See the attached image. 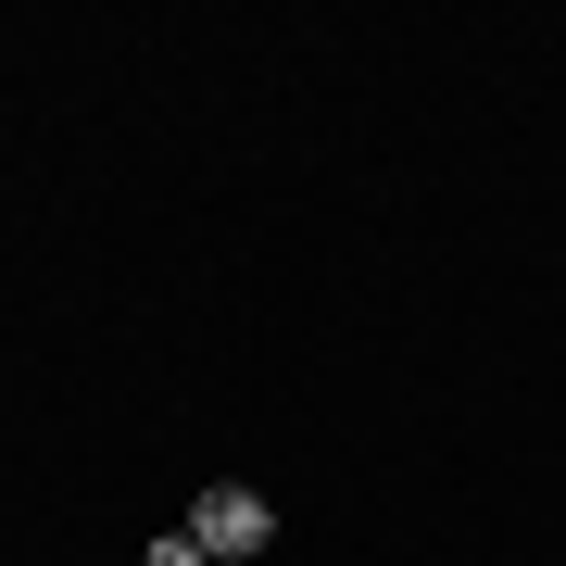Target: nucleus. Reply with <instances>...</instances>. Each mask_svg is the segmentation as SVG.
I'll list each match as a JSON object with an SVG mask.
<instances>
[{
    "mask_svg": "<svg viewBox=\"0 0 566 566\" xmlns=\"http://www.w3.org/2000/svg\"><path fill=\"white\" fill-rule=\"evenodd\" d=\"M139 566H214V554L189 542V516H177V528H164V542H139Z\"/></svg>",
    "mask_w": 566,
    "mask_h": 566,
    "instance_id": "nucleus-2",
    "label": "nucleus"
},
{
    "mask_svg": "<svg viewBox=\"0 0 566 566\" xmlns=\"http://www.w3.org/2000/svg\"><path fill=\"white\" fill-rule=\"evenodd\" d=\"M189 542H202L214 566H227V554H264V542H277V504H264L252 479H214L202 504H189Z\"/></svg>",
    "mask_w": 566,
    "mask_h": 566,
    "instance_id": "nucleus-1",
    "label": "nucleus"
}]
</instances>
